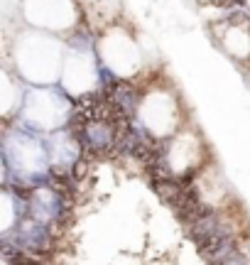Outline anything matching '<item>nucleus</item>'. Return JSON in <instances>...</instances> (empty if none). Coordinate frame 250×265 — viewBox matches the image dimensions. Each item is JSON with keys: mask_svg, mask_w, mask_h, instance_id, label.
Wrapping results in <instances>:
<instances>
[{"mask_svg": "<svg viewBox=\"0 0 250 265\" xmlns=\"http://www.w3.org/2000/svg\"><path fill=\"white\" fill-rule=\"evenodd\" d=\"M216 5H226V2H231V0H213Z\"/></svg>", "mask_w": 250, "mask_h": 265, "instance_id": "nucleus-5", "label": "nucleus"}, {"mask_svg": "<svg viewBox=\"0 0 250 265\" xmlns=\"http://www.w3.org/2000/svg\"><path fill=\"white\" fill-rule=\"evenodd\" d=\"M243 17H248V15L243 12V7H241V5H238V7H231V10L226 12V20H228L231 25H233V22H241Z\"/></svg>", "mask_w": 250, "mask_h": 265, "instance_id": "nucleus-4", "label": "nucleus"}, {"mask_svg": "<svg viewBox=\"0 0 250 265\" xmlns=\"http://www.w3.org/2000/svg\"><path fill=\"white\" fill-rule=\"evenodd\" d=\"M221 263H223V265H233V263H248V258H246L243 253H238V251L233 248V251H231V253H228V256H226L223 261H221Z\"/></svg>", "mask_w": 250, "mask_h": 265, "instance_id": "nucleus-3", "label": "nucleus"}, {"mask_svg": "<svg viewBox=\"0 0 250 265\" xmlns=\"http://www.w3.org/2000/svg\"><path fill=\"white\" fill-rule=\"evenodd\" d=\"M233 248H236V238H233L231 228H228V226H218V231L208 238V243H206L199 253H201L204 261H208V263H221Z\"/></svg>", "mask_w": 250, "mask_h": 265, "instance_id": "nucleus-1", "label": "nucleus"}, {"mask_svg": "<svg viewBox=\"0 0 250 265\" xmlns=\"http://www.w3.org/2000/svg\"><path fill=\"white\" fill-rule=\"evenodd\" d=\"M106 93L111 96V101H113V111H116L118 116H127V118H132V116H135L137 93H135L127 84L116 81V84H113V91H106Z\"/></svg>", "mask_w": 250, "mask_h": 265, "instance_id": "nucleus-2", "label": "nucleus"}]
</instances>
